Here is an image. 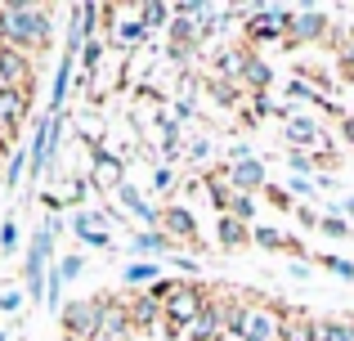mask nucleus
Segmentation results:
<instances>
[{"label":"nucleus","instance_id":"f257e3e1","mask_svg":"<svg viewBox=\"0 0 354 341\" xmlns=\"http://www.w3.org/2000/svg\"><path fill=\"white\" fill-rule=\"evenodd\" d=\"M0 45L41 59L54 45V9L50 5H0Z\"/></svg>","mask_w":354,"mask_h":341},{"label":"nucleus","instance_id":"f03ea898","mask_svg":"<svg viewBox=\"0 0 354 341\" xmlns=\"http://www.w3.org/2000/svg\"><path fill=\"white\" fill-rule=\"evenodd\" d=\"M207 297H211V288L202 279H171V292H166V301H162V337L180 341L184 328L202 315Z\"/></svg>","mask_w":354,"mask_h":341},{"label":"nucleus","instance_id":"7ed1b4c3","mask_svg":"<svg viewBox=\"0 0 354 341\" xmlns=\"http://www.w3.org/2000/svg\"><path fill=\"white\" fill-rule=\"evenodd\" d=\"M292 18H296V9H283V5H251V9H247V23H242V41H247L251 50H260V45H269V41L283 45Z\"/></svg>","mask_w":354,"mask_h":341},{"label":"nucleus","instance_id":"20e7f679","mask_svg":"<svg viewBox=\"0 0 354 341\" xmlns=\"http://www.w3.org/2000/svg\"><path fill=\"white\" fill-rule=\"evenodd\" d=\"M157 229H162V234L175 243V252H180V247H189V252H198V256L211 252V243L202 238V229H198V216H193L184 202H171V207H162V216H157Z\"/></svg>","mask_w":354,"mask_h":341},{"label":"nucleus","instance_id":"39448f33","mask_svg":"<svg viewBox=\"0 0 354 341\" xmlns=\"http://www.w3.org/2000/svg\"><path fill=\"white\" fill-rule=\"evenodd\" d=\"M332 27H337V23L328 18V9H296L292 27H287V36H283V50H305V45H328Z\"/></svg>","mask_w":354,"mask_h":341},{"label":"nucleus","instance_id":"423d86ee","mask_svg":"<svg viewBox=\"0 0 354 341\" xmlns=\"http://www.w3.org/2000/svg\"><path fill=\"white\" fill-rule=\"evenodd\" d=\"M59 328L63 341H95L99 337V301L95 297H77L59 310Z\"/></svg>","mask_w":354,"mask_h":341},{"label":"nucleus","instance_id":"0eeeda50","mask_svg":"<svg viewBox=\"0 0 354 341\" xmlns=\"http://www.w3.org/2000/svg\"><path fill=\"white\" fill-rule=\"evenodd\" d=\"M0 86L23 90V95H36V59L14 45H0Z\"/></svg>","mask_w":354,"mask_h":341},{"label":"nucleus","instance_id":"6e6552de","mask_svg":"<svg viewBox=\"0 0 354 341\" xmlns=\"http://www.w3.org/2000/svg\"><path fill=\"white\" fill-rule=\"evenodd\" d=\"M99 337L108 341H126L135 337V328H130V310H126V292H99Z\"/></svg>","mask_w":354,"mask_h":341},{"label":"nucleus","instance_id":"1a4fd4ad","mask_svg":"<svg viewBox=\"0 0 354 341\" xmlns=\"http://www.w3.org/2000/svg\"><path fill=\"white\" fill-rule=\"evenodd\" d=\"M180 341H225V297H220V288H211L202 315L184 328Z\"/></svg>","mask_w":354,"mask_h":341},{"label":"nucleus","instance_id":"9d476101","mask_svg":"<svg viewBox=\"0 0 354 341\" xmlns=\"http://www.w3.org/2000/svg\"><path fill=\"white\" fill-rule=\"evenodd\" d=\"M283 140H287L292 153H314L319 144H328V135H323V126L314 122L310 113H296L292 108V117L283 122Z\"/></svg>","mask_w":354,"mask_h":341},{"label":"nucleus","instance_id":"9b49d317","mask_svg":"<svg viewBox=\"0 0 354 341\" xmlns=\"http://www.w3.org/2000/svg\"><path fill=\"white\" fill-rule=\"evenodd\" d=\"M247 45V41H242ZM238 86H242V95H251V99H265L269 95V86H274V68H269V59H260V50H242V77H238Z\"/></svg>","mask_w":354,"mask_h":341},{"label":"nucleus","instance_id":"f8f14e48","mask_svg":"<svg viewBox=\"0 0 354 341\" xmlns=\"http://www.w3.org/2000/svg\"><path fill=\"white\" fill-rule=\"evenodd\" d=\"M126 310H130V328L139 333H162V301H153L148 292H126Z\"/></svg>","mask_w":354,"mask_h":341},{"label":"nucleus","instance_id":"ddd939ff","mask_svg":"<svg viewBox=\"0 0 354 341\" xmlns=\"http://www.w3.org/2000/svg\"><path fill=\"white\" fill-rule=\"evenodd\" d=\"M225 175H229V184H234V193H265V184H269V175H265V167H260V158H247V162H234L229 167L225 162Z\"/></svg>","mask_w":354,"mask_h":341},{"label":"nucleus","instance_id":"4468645a","mask_svg":"<svg viewBox=\"0 0 354 341\" xmlns=\"http://www.w3.org/2000/svg\"><path fill=\"white\" fill-rule=\"evenodd\" d=\"M104 220H108L104 211H86V207H77V211H72V234H77L86 247H108V243H113V234L104 229Z\"/></svg>","mask_w":354,"mask_h":341},{"label":"nucleus","instance_id":"2eb2a0df","mask_svg":"<svg viewBox=\"0 0 354 341\" xmlns=\"http://www.w3.org/2000/svg\"><path fill=\"white\" fill-rule=\"evenodd\" d=\"M27 117H32V95L0 86V122H5L14 135H23V122H27Z\"/></svg>","mask_w":354,"mask_h":341},{"label":"nucleus","instance_id":"dca6fc26","mask_svg":"<svg viewBox=\"0 0 354 341\" xmlns=\"http://www.w3.org/2000/svg\"><path fill=\"white\" fill-rule=\"evenodd\" d=\"M202 189H207V198H211V211H216V216H229V207H234V184H229V175H225V162L202 171Z\"/></svg>","mask_w":354,"mask_h":341},{"label":"nucleus","instance_id":"f3484780","mask_svg":"<svg viewBox=\"0 0 354 341\" xmlns=\"http://www.w3.org/2000/svg\"><path fill=\"white\" fill-rule=\"evenodd\" d=\"M130 252H135V261H171L175 256V243L162 234V229H144V234H135V243H130Z\"/></svg>","mask_w":354,"mask_h":341},{"label":"nucleus","instance_id":"a211bd4d","mask_svg":"<svg viewBox=\"0 0 354 341\" xmlns=\"http://www.w3.org/2000/svg\"><path fill=\"white\" fill-rule=\"evenodd\" d=\"M95 184H99L104 193H113V189H121V184H126L121 158H117V153H108L99 140H95Z\"/></svg>","mask_w":354,"mask_h":341},{"label":"nucleus","instance_id":"6ab92c4d","mask_svg":"<svg viewBox=\"0 0 354 341\" xmlns=\"http://www.w3.org/2000/svg\"><path fill=\"white\" fill-rule=\"evenodd\" d=\"M251 229L256 225H242L234 216H216V247L220 252H242L251 243Z\"/></svg>","mask_w":354,"mask_h":341},{"label":"nucleus","instance_id":"aec40b11","mask_svg":"<svg viewBox=\"0 0 354 341\" xmlns=\"http://www.w3.org/2000/svg\"><path fill=\"white\" fill-rule=\"evenodd\" d=\"M328 45H332V54H337L341 81H350V86H354V27H332Z\"/></svg>","mask_w":354,"mask_h":341},{"label":"nucleus","instance_id":"412c9836","mask_svg":"<svg viewBox=\"0 0 354 341\" xmlns=\"http://www.w3.org/2000/svg\"><path fill=\"white\" fill-rule=\"evenodd\" d=\"M72 63H77V54H63V59H59V72H54V90H50V108H45L50 117H59V113H63V104H68V95H72Z\"/></svg>","mask_w":354,"mask_h":341},{"label":"nucleus","instance_id":"4be33fe9","mask_svg":"<svg viewBox=\"0 0 354 341\" xmlns=\"http://www.w3.org/2000/svg\"><path fill=\"white\" fill-rule=\"evenodd\" d=\"M117 198L126 202V211H130V216H139V220H144L148 229H157V216H162V207H153V202H144V193H139V189H135L130 180H126V184L117 189Z\"/></svg>","mask_w":354,"mask_h":341},{"label":"nucleus","instance_id":"5701e85b","mask_svg":"<svg viewBox=\"0 0 354 341\" xmlns=\"http://www.w3.org/2000/svg\"><path fill=\"white\" fill-rule=\"evenodd\" d=\"M314 341H354V315H337V319L314 315Z\"/></svg>","mask_w":354,"mask_h":341},{"label":"nucleus","instance_id":"b1692460","mask_svg":"<svg viewBox=\"0 0 354 341\" xmlns=\"http://www.w3.org/2000/svg\"><path fill=\"white\" fill-rule=\"evenodd\" d=\"M121 279H126V288H139V292H148L157 279H162V265H157V261H130L126 270H121Z\"/></svg>","mask_w":354,"mask_h":341},{"label":"nucleus","instance_id":"393cba45","mask_svg":"<svg viewBox=\"0 0 354 341\" xmlns=\"http://www.w3.org/2000/svg\"><path fill=\"white\" fill-rule=\"evenodd\" d=\"M283 341H314V315H310V310H301V306L287 310V319H283Z\"/></svg>","mask_w":354,"mask_h":341},{"label":"nucleus","instance_id":"a878e982","mask_svg":"<svg viewBox=\"0 0 354 341\" xmlns=\"http://www.w3.org/2000/svg\"><path fill=\"white\" fill-rule=\"evenodd\" d=\"M135 18L139 23L148 27V32H153V27H171V18H175V9L166 5V0H144V5L135 9Z\"/></svg>","mask_w":354,"mask_h":341},{"label":"nucleus","instance_id":"bb28decb","mask_svg":"<svg viewBox=\"0 0 354 341\" xmlns=\"http://www.w3.org/2000/svg\"><path fill=\"white\" fill-rule=\"evenodd\" d=\"M319 270H328V274H337V279H354V261L350 256H332V252H314L310 256Z\"/></svg>","mask_w":354,"mask_h":341},{"label":"nucleus","instance_id":"cd10ccee","mask_svg":"<svg viewBox=\"0 0 354 341\" xmlns=\"http://www.w3.org/2000/svg\"><path fill=\"white\" fill-rule=\"evenodd\" d=\"M207 90L216 95V104H220V108H238V104H242V86H229V81H220V77H211V81H207Z\"/></svg>","mask_w":354,"mask_h":341},{"label":"nucleus","instance_id":"c85d7f7f","mask_svg":"<svg viewBox=\"0 0 354 341\" xmlns=\"http://www.w3.org/2000/svg\"><path fill=\"white\" fill-rule=\"evenodd\" d=\"M265 202H269L274 211H283V216H296V207H301V202H296L292 193L283 189V184H265Z\"/></svg>","mask_w":354,"mask_h":341},{"label":"nucleus","instance_id":"c756f323","mask_svg":"<svg viewBox=\"0 0 354 341\" xmlns=\"http://www.w3.org/2000/svg\"><path fill=\"white\" fill-rule=\"evenodd\" d=\"M162 153H166V158H180V153H184L180 122H162Z\"/></svg>","mask_w":354,"mask_h":341},{"label":"nucleus","instance_id":"7c9ffc66","mask_svg":"<svg viewBox=\"0 0 354 341\" xmlns=\"http://www.w3.org/2000/svg\"><path fill=\"white\" fill-rule=\"evenodd\" d=\"M229 216L242 220V225H256V198H251V193H234V207H229Z\"/></svg>","mask_w":354,"mask_h":341},{"label":"nucleus","instance_id":"2f4dec72","mask_svg":"<svg viewBox=\"0 0 354 341\" xmlns=\"http://www.w3.org/2000/svg\"><path fill=\"white\" fill-rule=\"evenodd\" d=\"M319 234H328V238H350V220H346V216H337V211H323Z\"/></svg>","mask_w":354,"mask_h":341},{"label":"nucleus","instance_id":"473e14b6","mask_svg":"<svg viewBox=\"0 0 354 341\" xmlns=\"http://www.w3.org/2000/svg\"><path fill=\"white\" fill-rule=\"evenodd\" d=\"M144 36H148V27L139 23V18H130V23H117V36H113V41L117 45H139Z\"/></svg>","mask_w":354,"mask_h":341},{"label":"nucleus","instance_id":"72a5a7b5","mask_svg":"<svg viewBox=\"0 0 354 341\" xmlns=\"http://www.w3.org/2000/svg\"><path fill=\"white\" fill-rule=\"evenodd\" d=\"M287 193H292V198H314L319 184H314L310 175H287Z\"/></svg>","mask_w":354,"mask_h":341},{"label":"nucleus","instance_id":"f704fd0d","mask_svg":"<svg viewBox=\"0 0 354 341\" xmlns=\"http://www.w3.org/2000/svg\"><path fill=\"white\" fill-rule=\"evenodd\" d=\"M99 63H104V41H90L86 50H81V68H86V72H99Z\"/></svg>","mask_w":354,"mask_h":341},{"label":"nucleus","instance_id":"c9c22d12","mask_svg":"<svg viewBox=\"0 0 354 341\" xmlns=\"http://www.w3.org/2000/svg\"><path fill=\"white\" fill-rule=\"evenodd\" d=\"M23 171H27V153H14L9 167H5V189H14V184L23 180Z\"/></svg>","mask_w":354,"mask_h":341},{"label":"nucleus","instance_id":"e433bc0d","mask_svg":"<svg viewBox=\"0 0 354 341\" xmlns=\"http://www.w3.org/2000/svg\"><path fill=\"white\" fill-rule=\"evenodd\" d=\"M54 265H59L63 283H68V279H81V270H86V256H63V261H54Z\"/></svg>","mask_w":354,"mask_h":341},{"label":"nucleus","instance_id":"4c0bfd02","mask_svg":"<svg viewBox=\"0 0 354 341\" xmlns=\"http://www.w3.org/2000/svg\"><path fill=\"white\" fill-rule=\"evenodd\" d=\"M211 153V140H202V135H193V140H184V158L189 162H202Z\"/></svg>","mask_w":354,"mask_h":341},{"label":"nucleus","instance_id":"58836bf2","mask_svg":"<svg viewBox=\"0 0 354 341\" xmlns=\"http://www.w3.org/2000/svg\"><path fill=\"white\" fill-rule=\"evenodd\" d=\"M287 171L292 175H314V158L310 153H287Z\"/></svg>","mask_w":354,"mask_h":341},{"label":"nucleus","instance_id":"ea45409f","mask_svg":"<svg viewBox=\"0 0 354 341\" xmlns=\"http://www.w3.org/2000/svg\"><path fill=\"white\" fill-rule=\"evenodd\" d=\"M14 247H18V225L5 220V225H0V252H14Z\"/></svg>","mask_w":354,"mask_h":341},{"label":"nucleus","instance_id":"a19ab883","mask_svg":"<svg viewBox=\"0 0 354 341\" xmlns=\"http://www.w3.org/2000/svg\"><path fill=\"white\" fill-rule=\"evenodd\" d=\"M296 220H301L305 229H319V220H323V211H314L310 202H301V207H296Z\"/></svg>","mask_w":354,"mask_h":341},{"label":"nucleus","instance_id":"79ce46f5","mask_svg":"<svg viewBox=\"0 0 354 341\" xmlns=\"http://www.w3.org/2000/svg\"><path fill=\"white\" fill-rule=\"evenodd\" d=\"M171 184H175V171H171V167H157V175H153V189H157V193H166Z\"/></svg>","mask_w":354,"mask_h":341},{"label":"nucleus","instance_id":"37998d69","mask_svg":"<svg viewBox=\"0 0 354 341\" xmlns=\"http://www.w3.org/2000/svg\"><path fill=\"white\" fill-rule=\"evenodd\" d=\"M18 306H23V292H0V310H5V315L18 310Z\"/></svg>","mask_w":354,"mask_h":341},{"label":"nucleus","instance_id":"c03bdc74","mask_svg":"<svg viewBox=\"0 0 354 341\" xmlns=\"http://www.w3.org/2000/svg\"><path fill=\"white\" fill-rule=\"evenodd\" d=\"M341 140H346L350 149H354V113H346V117H341Z\"/></svg>","mask_w":354,"mask_h":341},{"label":"nucleus","instance_id":"a18cd8bd","mask_svg":"<svg viewBox=\"0 0 354 341\" xmlns=\"http://www.w3.org/2000/svg\"><path fill=\"white\" fill-rule=\"evenodd\" d=\"M337 207H341V216H354V198H341Z\"/></svg>","mask_w":354,"mask_h":341},{"label":"nucleus","instance_id":"49530a36","mask_svg":"<svg viewBox=\"0 0 354 341\" xmlns=\"http://www.w3.org/2000/svg\"><path fill=\"white\" fill-rule=\"evenodd\" d=\"M225 341H229V337H225Z\"/></svg>","mask_w":354,"mask_h":341}]
</instances>
